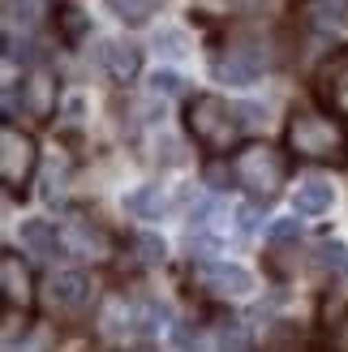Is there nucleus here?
Segmentation results:
<instances>
[{"label":"nucleus","instance_id":"nucleus-9","mask_svg":"<svg viewBox=\"0 0 348 352\" xmlns=\"http://www.w3.org/2000/svg\"><path fill=\"white\" fill-rule=\"evenodd\" d=\"M17 99H22L26 116H34V120H52V116H56V99H61V82H56V74H47V69H30V74L22 78V86H17Z\"/></svg>","mask_w":348,"mask_h":352},{"label":"nucleus","instance_id":"nucleus-12","mask_svg":"<svg viewBox=\"0 0 348 352\" xmlns=\"http://www.w3.org/2000/svg\"><path fill=\"white\" fill-rule=\"evenodd\" d=\"M103 65H108L112 82H133L142 69V47L138 43H108L103 47Z\"/></svg>","mask_w":348,"mask_h":352},{"label":"nucleus","instance_id":"nucleus-1","mask_svg":"<svg viewBox=\"0 0 348 352\" xmlns=\"http://www.w3.org/2000/svg\"><path fill=\"white\" fill-rule=\"evenodd\" d=\"M284 151L305 164H348V133L331 112L292 108L284 125Z\"/></svg>","mask_w":348,"mask_h":352},{"label":"nucleus","instance_id":"nucleus-3","mask_svg":"<svg viewBox=\"0 0 348 352\" xmlns=\"http://www.w3.org/2000/svg\"><path fill=\"white\" fill-rule=\"evenodd\" d=\"M185 129L202 151L224 155L237 146L241 120H237V108H228L219 95H194V99H185Z\"/></svg>","mask_w":348,"mask_h":352},{"label":"nucleus","instance_id":"nucleus-11","mask_svg":"<svg viewBox=\"0 0 348 352\" xmlns=\"http://www.w3.org/2000/svg\"><path fill=\"white\" fill-rule=\"evenodd\" d=\"M211 69H215V78L232 82V86H246V82L258 78V69H263V56H254V52H246V47H232L228 56H219Z\"/></svg>","mask_w":348,"mask_h":352},{"label":"nucleus","instance_id":"nucleus-10","mask_svg":"<svg viewBox=\"0 0 348 352\" xmlns=\"http://www.w3.org/2000/svg\"><path fill=\"white\" fill-rule=\"evenodd\" d=\"M61 241H65V250L74 258H108V250H112V236L86 215H69Z\"/></svg>","mask_w":348,"mask_h":352},{"label":"nucleus","instance_id":"nucleus-13","mask_svg":"<svg viewBox=\"0 0 348 352\" xmlns=\"http://www.w3.org/2000/svg\"><path fill=\"white\" fill-rule=\"evenodd\" d=\"M22 250H30L34 258H56L65 250V241L56 236V228L47 219H26L22 223Z\"/></svg>","mask_w":348,"mask_h":352},{"label":"nucleus","instance_id":"nucleus-20","mask_svg":"<svg viewBox=\"0 0 348 352\" xmlns=\"http://www.w3.org/2000/svg\"><path fill=\"white\" fill-rule=\"evenodd\" d=\"M133 250H138V258H142L146 262V267H155V262H164V241L160 236H155V232H138L133 236Z\"/></svg>","mask_w":348,"mask_h":352},{"label":"nucleus","instance_id":"nucleus-7","mask_svg":"<svg viewBox=\"0 0 348 352\" xmlns=\"http://www.w3.org/2000/svg\"><path fill=\"white\" fill-rule=\"evenodd\" d=\"M91 275L82 271H52L47 275V288H43V301L52 314H78L91 305Z\"/></svg>","mask_w":348,"mask_h":352},{"label":"nucleus","instance_id":"nucleus-16","mask_svg":"<svg viewBox=\"0 0 348 352\" xmlns=\"http://www.w3.org/2000/svg\"><path fill=\"white\" fill-rule=\"evenodd\" d=\"M56 30H61L65 43H82L86 30H91V17L82 9H74V5H65V9H56Z\"/></svg>","mask_w":348,"mask_h":352},{"label":"nucleus","instance_id":"nucleus-22","mask_svg":"<svg viewBox=\"0 0 348 352\" xmlns=\"http://www.w3.org/2000/svg\"><path fill=\"white\" fill-rule=\"evenodd\" d=\"M151 91L155 95H172V91H181V78L177 74H155L151 78Z\"/></svg>","mask_w":348,"mask_h":352},{"label":"nucleus","instance_id":"nucleus-17","mask_svg":"<svg viewBox=\"0 0 348 352\" xmlns=\"http://www.w3.org/2000/svg\"><path fill=\"white\" fill-rule=\"evenodd\" d=\"M108 9H112L125 26H146L151 13H155V0H108Z\"/></svg>","mask_w":348,"mask_h":352},{"label":"nucleus","instance_id":"nucleus-6","mask_svg":"<svg viewBox=\"0 0 348 352\" xmlns=\"http://www.w3.org/2000/svg\"><path fill=\"white\" fill-rule=\"evenodd\" d=\"M194 284L202 292L219 296V301H241V296L254 292V275L237 262H198L194 267Z\"/></svg>","mask_w":348,"mask_h":352},{"label":"nucleus","instance_id":"nucleus-4","mask_svg":"<svg viewBox=\"0 0 348 352\" xmlns=\"http://www.w3.org/2000/svg\"><path fill=\"white\" fill-rule=\"evenodd\" d=\"M34 168H39V146H34V138L22 133L13 120H5V125H0V181H5V189L9 193H26Z\"/></svg>","mask_w":348,"mask_h":352},{"label":"nucleus","instance_id":"nucleus-2","mask_svg":"<svg viewBox=\"0 0 348 352\" xmlns=\"http://www.w3.org/2000/svg\"><path fill=\"white\" fill-rule=\"evenodd\" d=\"M288 151L271 146V142H246L232 151L228 160V176L237 189H246L254 202H275L280 189L288 185Z\"/></svg>","mask_w":348,"mask_h":352},{"label":"nucleus","instance_id":"nucleus-23","mask_svg":"<svg viewBox=\"0 0 348 352\" xmlns=\"http://www.w3.org/2000/svg\"><path fill=\"white\" fill-rule=\"evenodd\" d=\"M61 352H99V348H95L91 340H82V336H78V340H65V344H61Z\"/></svg>","mask_w":348,"mask_h":352},{"label":"nucleus","instance_id":"nucleus-24","mask_svg":"<svg viewBox=\"0 0 348 352\" xmlns=\"http://www.w3.org/2000/svg\"><path fill=\"white\" fill-rule=\"evenodd\" d=\"M133 352H155V348H133Z\"/></svg>","mask_w":348,"mask_h":352},{"label":"nucleus","instance_id":"nucleus-15","mask_svg":"<svg viewBox=\"0 0 348 352\" xmlns=\"http://www.w3.org/2000/svg\"><path fill=\"white\" fill-rule=\"evenodd\" d=\"M331 202H336V193H331V185H323V181H305L301 189H297V215H323V210H331Z\"/></svg>","mask_w":348,"mask_h":352},{"label":"nucleus","instance_id":"nucleus-19","mask_svg":"<svg viewBox=\"0 0 348 352\" xmlns=\"http://www.w3.org/2000/svg\"><path fill=\"white\" fill-rule=\"evenodd\" d=\"M5 13L9 22H22V26H34L43 13V0H5Z\"/></svg>","mask_w":348,"mask_h":352},{"label":"nucleus","instance_id":"nucleus-5","mask_svg":"<svg viewBox=\"0 0 348 352\" xmlns=\"http://www.w3.org/2000/svg\"><path fill=\"white\" fill-rule=\"evenodd\" d=\"M314 95H318V103H323L331 116L348 120V43L336 47L331 56L318 65V74H314Z\"/></svg>","mask_w":348,"mask_h":352},{"label":"nucleus","instance_id":"nucleus-21","mask_svg":"<svg viewBox=\"0 0 348 352\" xmlns=\"http://www.w3.org/2000/svg\"><path fill=\"white\" fill-rule=\"evenodd\" d=\"M297 232H301V223H297V219H275L267 236H271V241H292Z\"/></svg>","mask_w":348,"mask_h":352},{"label":"nucleus","instance_id":"nucleus-8","mask_svg":"<svg viewBox=\"0 0 348 352\" xmlns=\"http://www.w3.org/2000/svg\"><path fill=\"white\" fill-rule=\"evenodd\" d=\"M0 288H5V305L9 314H22L34 305V279H30V267L22 262L17 250H5L0 254Z\"/></svg>","mask_w":348,"mask_h":352},{"label":"nucleus","instance_id":"nucleus-18","mask_svg":"<svg viewBox=\"0 0 348 352\" xmlns=\"http://www.w3.org/2000/svg\"><path fill=\"white\" fill-rule=\"evenodd\" d=\"M318 271L323 275H348V250H344L340 241L318 245Z\"/></svg>","mask_w":348,"mask_h":352},{"label":"nucleus","instance_id":"nucleus-14","mask_svg":"<svg viewBox=\"0 0 348 352\" xmlns=\"http://www.w3.org/2000/svg\"><path fill=\"white\" fill-rule=\"evenodd\" d=\"M164 206H168V198L160 185H142V189L125 193V215H133V219H160Z\"/></svg>","mask_w":348,"mask_h":352}]
</instances>
